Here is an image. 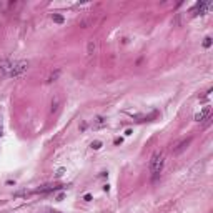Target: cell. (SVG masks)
<instances>
[{
    "label": "cell",
    "instance_id": "1",
    "mask_svg": "<svg viewBox=\"0 0 213 213\" xmlns=\"http://www.w3.org/2000/svg\"><path fill=\"white\" fill-rule=\"evenodd\" d=\"M163 165H165V153L163 152H155L152 160H150V172H152L153 180H157L158 175L162 173Z\"/></svg>",
    "mask_w": 213,
    "mask_h": 213
},
{
    "label": "cell",
    "instance_id": "2",
    "mask_svg": "<svg viewBox=\"0 0 213 213\" xmlns=\"http://www.w3.org/2000/svg\"><path fill=\"white\" fill-rule=\"evenodd\" d=\"M27 69H28V62H27V60H18V62H13L12 70L8 72V75H7V77H18V75L25 73Z\"/></svg>",
    "mask_w": 213,
    "mask_h": 213
},
{
    "label": "cell",
    "instance_id": "3",
    "mask_svg": "<svg viewBox=\"0 0 213 213\" xmlns=\"http://www.w3.org/2000/svg\"><path fill=\"white\" fill-rule=\"evenodd\" d=\"M210 115H211V107H205L195 115V120L196 122H205V120H210Z\"/></svg>",
    "mask_w": 213,
    "mask_h": 213
},
{
    "label": "cell",
    "instance_id": "4",
    "mask_svg": "<svg viewBox=\"0 0 213 213\" xmlns=\"http://www.w3.org/2000/svg\"><path fill=\"white\" fill-rule=\"evenodd\" d=\"M210 8H211V2H198L192 12H193V15H198V12H200V15H201V13H205L206 10H210Z\"/></svg>",
    "mask_w": 213,
    "mask_h": 213
},
{
    "label": "cell",
    "instance_id": "5",
    "mask_svg": "<svg viewBox=\"0 0 213 213\" xmlns=\"http://www.w3.org/2000/svg\"><path fill=\"white\" fill-rule=\"evenodd\" d=\"M107 125V118L105 117H97L95 120H93V123H92V127H93L95 130H98V128H102V127H105Z\"/></svg>",
    "mask_w": 213,
    "mask_h": 213
},
{
    "label": "cell",
    "instance_id": "6",
    "mask_svg": "<svg viewBox=\"0 0 213 213\" xmlns=\"http://www.w3.org/2000/svg\"><path fill=\"white\" fill-rule=\"evenodd\" d=\"M190 142H192V138H187V140H183V142H182L180 145H178V147H177L175 150H173V152H175V153H180V152H183V150H185V148L188 147V145H190Z\"/></svg>",
    "mask_w": 213,
    "mask_h": 213
},
{
    "label": "cell",
    "instance_id": "7",
    "mask_svg": "<svg viewBox=\"0 0 213 213\" xmlns=\"http://www.w3.org/2000/svg\"><path fill=\"white\" fill-rule=\"evenodd\" d=\"M59 105H60V97H59V95H55V98L52 100V108H50V112H52V113H55L57 110H59Z\"/></svg>",
    "mask_w": 213,
    "mask_h": 213
},
{
    "label": "cell",
    "instance_id": "8",
    "mask_svg": "<svg viewBox=\"0 0 213 213\" xmlns=\"http://www.w3.org/2000/svg\"><path fill=\"white\" fill-rule=\"evenodd\" d=\"M60 73H62V70H60V69H57L55 72H52L50 77H48V82H50V83H52V82H55V80L60 77Z\"/></svg>",
    "mask_w": 213,
    "mask_h": 213
},
{
    "label": "cell",
    "instance_id": "9",
    "mask_svg": "<svg viewBox=\"0 0 213 213\" xmlns=\"http://www.w3.org/2000/svg\"><path fill=\"white\" fill-rule=\"evenodd\" d=\"M95 42L93 40H90L88 42V45H87V55H92V53H93V50H95Z\"/></svg>",
    "mask_w": 213,
    "mask_h": 213
},
{
    "label": "cell",
    "instance_id": "10",
    "mask_svg": "<svg viewBox=\"0 0 213 213\" xmlns=\"http://www.w3.org/2000/svg\"><path fill=\"white\" fill-rule=\"evenodd\" d=\"M52 18H53V22H57V23H64V17H62L60 13H53Z\"/></svg>",
    "mask_w": 213,
    "mask_h": 213
},
{
    "label": "cell",
    "instance_id": "11",
    "mask_svg": "<svg viewBox=\"0 0 213 213\" xmlns=\"http://www.w3.org/2000/svg\"><path fill=\"white\" fill-rule=\"evenodd\" d=\"M203 47H205V48H210L211 47V37H206L205 40H203Z\"/></svg>",
    "mask_w": 213,
    "mask_h": 213
},
{
    "label": "cell",
    "instance_id": "12",
    "mask_svg": "<svg viewBox=\"0 0 213 213\" xmlns=\"http://www.w3.org/2000/svg\"><path fill=\"white\" fill-rule=\"evenodd\" d=\"M102 147V142H93V143H92V148H93V150H98Z\"/></svg>",
    "mask_w": 213,
    "mask_h": 213
},
{
    "label": "cell",
    "instance_id": "13",
    "mask_svg": "<svg viewBox=\"0 0 213 213\" xmlns=\"http://www.w3.org/2000/svg\"><path fill=\"white\" fill-rule=\"evenodd\" d=\"M62 200H64V193H60V195L57 196V201H62Z\"/></svg>",
    "mask_w": 213,
    "mask_h": 213
},
{
    "label": "cell",
    "instance_id": "14",
    "mask_svg": "<svg viewBox=\"0 0 213 213\" xmlns=\"http://www.w3.org/2000/svg\"><path fill=\"white\" fill-rule=\"evenodd\" d=\"M92 200V195H85V201H90Z\"/></svg>",
    "mask_w": 213,
    "mask_h": 213
}]
</instances>
